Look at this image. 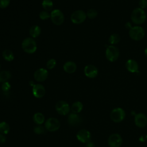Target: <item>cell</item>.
<instances>
[{"mask_svg": "<svg viewBox=\"0 0 147 147\" xmlns=\"http://www.w3.org/2000/svg\"><path fill=\"white\" fill-rule=\"evenodd\" d=\"M146 13L142 9L137 7L134 9L131 15V21L134 24L140 25L144 23L146 20Z\"/></svg>", "mask_w": 147, "mask_h": 147, "instance_id": "cell-1", "label": "cell"}, {"mask_svg": "<svg viewBox=\"0 0 147 147\" xmlns=\"http://www.w3.org/2000/svg\"><path fill=\"white\" fill-rule=\"evenodd\" d=\"M21 46L24 51L29 54L34 53L37 49L36 42L34 39L30 37L25 38L22 42Z\"/></svg>", "mask_w": 147, "mask_h": 147, "instance_id": "cell-2", "label": "cell"}, {"mask_svg": "<svg viewBox=\"0 0 147 147\" xmlns=\"http://www.w3.org/2000/svg\"><path fill=\"white\" fill-rule=\"evenodd\" d=\"M129 35L133 40L139 41L144 38L145 36V31L141 26H132L129 30Z\"/></svg>", "mask_w": 147, "mask_h": 147, "instance_id": "cell-3", "label": "cell"}, {"mask_svg": "<svg viewBox=\"0 0 147 147\" xmlns=\"http://www.w3.org/2000/svg\"><path fill=\"white\" fill-rule=\"evenodd\" d=\"M119 55V52L117 47L114 45H110L106 48V57L109 61L111 62L116 61L118 59Z\"/></svg>", "mask_w": 147, "mask_h": 147, "instance_id": "cell-4", "label": "cell"}, {"mask_svg": "<svg viewBox=\"0 0 147 147\" xmlns=\"http://www.w3.org/2000/svg\"><path fill=\"white\" fill-rule=\"evenodd\" d=\"M111 119L116 123L122 121L125 117V112L122 108L117 107L114 109L110 113Z\"/></svg>", "mask_w": 147, "mask_h": 147, "instance_id": "cell-5", "label": "cell"}, {"mask_svg": "<svg viewBox=\"0 0 147 147\" xmlns=\"http://www.w3.org/2000/svg\"><path fill=\"white\" fill-rule=\"evenodd\" d=\"M51 18L52 22L55 25H60L64 21V16L59 9H55L51 11Z\"/></svg>", "mask_w": 147, "mask_h": 147, "instance_id": "cell-6", "label": "cell"}, {"mask_svg": "<svg viewBox=\"0 0 147 147\" xmlns=\"http://www.w3.org/2000/svg\"><path fill=\"white\" fill-rule=\"evenodd\" d=\"M86 17V13L84 11L78 10L72 13L71 16V20L74 24H79L83 22Z\"/></svg>", "mask_w": 147, "mask_h": 147, "instance_id": "cell-7", "label": "cell"}, {"mask_svg": "<svg viewBox=\"0 0 147 147\" xmlns=\"http://www.w3.org/2000/svg\"><path fill=\"white\" fill-rule=\"evenodd\" d=\"M60 123L59 121L55 118H49L45 123V129L49 131H55L59 129Z\"/></svg>", "mask_w": 147, "mask_h": 147, "instance_id": "cell-8", "label": "cell"}, {"mask_svg": "<svg viewBox=\"0 0 147 147\" xmlns=\"http://www.w3.org/2000/svg\"><path fill=\"white\" fill-rule=\"evenodd\" d=\"M55 109L59 114L63 115H67L70 110V107L68 103L64 100H59L57 102L56 104Z\"/></svg>", "mask_w": 147, "mask_h": 147, "instance_id": "cell-9", "label": "cell"}, {"mask_svg": "<svg viewBox=\"0 0 147 147\" xmlns=\"http://www.w3.org/2000/svg\"><path fill=\"white\" fill-rule=\"evenodd\" d=\"M122 144V138L117 133L111 134L108 138V144L110 147H120Z\"/></svg>", "mask_w": 147, "mask_h": 147, "instance_id": "cell-10", "label": "cell"}, {"mask_svg": "<svg viewBox=\"0 0 147 147\" xmlns=\"http://www.w3.org/2000/svg\"><path fill=\"white\" fill-rule=\"evenodd\" d=\"M48 76V72L45 68H39L34 74V78L37 82H43L47 79Z\"/></svg>", "mask_w": 147, "mask_h": 147, "instance_id": "cell-11", "label": "cell"}, {"mask_svg": "<svg viewBox=\"0 0 147 147\" xmlns=\"http://www.w3.org/2000/svg\"><path fill=\"white\" fill-rule=\"evenodd\" d=\"M78 140L83 143H87L90 141L91 138V134L89 131L86 129H82L78 131L76 134Z\"/></svg>", "mask_w": 147, "mask_h": 147, "instance_id": "cell-12", "label": "cell"}, {"mask_svg": "<svg viewBox=\"0 0 147 147\" xmlns=\"http://www.w3.org/2000/svg\"><path fill=\"white\" fill-rule=\"evenodd\" d=\"M134 123L138 127H144L147 124V118L142 113L136 114L134 117Z\"/></svg>", "mask_w": 147, "mask_h": 147, "instance_id": "cell-13", "label": "cell"}, {"mask_svg": "<svg viewBox=\"0 0 147 147\" xmlns=\"http://www.w3.org/2000/svg\"><path fill=\"white\" fill-rule=\"evenodd\" d=\"M84 72L87 77L89 78H94L98 75V71L95 66L90 64L85 67Z\"/></svg>", "mask_w": 147, "mask_h": 147, "instance_id": "cell-14", "label": "cell"}, {"mask_svg": "<svg viewBox=\"0 0 147 147\" xmlns=\"http://www.w3.org/2000/svg\"><path fill=\"white\" fill-rule=\"evenodd\" d=\"M32 92L33 95L37 98H41L44 96L45 93L44 87L40 84H36L33 86Z\"/></svg>", "mask_w": 147, "mask_h": 147, "instance_id": "cell-15", "label": "cell"}, {"mask_svg": "<svg viewBox=\"0 0 147 147\" xmlns=\"http://www.w3.org/2000/svg\"><path fill=\"white\" fill-rule=\"evenodd\" d=\"M126 68L128 71L131 73L137 72L138 71V64L137 61L133 59L128 60L126 63Z\"/></svg>", "mask_w": 147, "mask_h": 147, "instance_id": "cell-16", "label": "cell"}, {"mask_svg": "<svg viewBox=\"0 0 147 147\" xmlns=\"http://www.w3.org/2000/svg\"><path fill=\"white\" fill-rule=\"evenodd\" d=\"M68 122L69 125L76 126L81 122V118L79 115L75 113H71L68 117Z\"/></svg>", "mask_w": 147, "mask_h": 147, "instance_id": "cell-17", "label": "cell"}, {"mask_svg": "<svg viewBox=\"0 0 147 147\" xmlns=\"http://www.w3.org/2000/svg\"><path fill=\"white\" fill-rule=\"evenodd\" d=\"M63 69L65 72L72 74L76 71V64L75 62L72 61H67L63 65Z\"/></svg>", "mask_w": 147, "mask_h": 147, "instance_id": "cell-18", "label": "cell"}, {"mask_svg": "<svg viewBox=\"0 0 147 147\" xmlns=\"http://www.w3.org/2000/svg\"><path fill=\"white\" fill-rule=\"evenodd\" d=\"M29 33L30 35L33 37V38H36L41 33V28L40 26L38 25H33L31 26L29 30Z\"/></svg>", "mask_w": 147, "mask_h": 147, "instance_id": "cell-19", "label": "cell"}, {"mask_svg": "<svg viewBox=\"0 0 147 147\" xmlns=\"http://www.w3.org/2000/svg\"><path fill=\"white\" fill-rule=\"evenodd\" d=\"M83 107V106L82 103L80 102L77 101V102H74L72 104V105L71 106V110L73 113L77 114V113H80L82 110Z\"/></svg>", "mask_w": 147, "mask_h": 147, "instance_id": "cell-20", "label": "cell"}, {"mask_svg": "<svg viewBox=\"0 0 147 147\" xmlns=\"http://www.w3.org/2000/svg\"><path fill=\"white\" fill-rule=\"evenodd\" d=\"M2 56L3 59L7 61H11L13 60L14 56L13 52L9 49H5L2 52Z\"/></svg>", "mask_w": 147, "mask_h": 147, "instance_id": "cell-21", "label": "cell"}, {"mask_svg": "<svg viewBox=\"0 0 147 147\" xmlns=\"http://www.w3.org/2000/svg\"><path fill=\"white\" fill-rule=\"evenodd\" d=\"M11 73L9 71L3 70L0 72V82H7L11 78Z\"/></svg>", "mask_w": 147, "mask_h": 147, "instance_id": "cell-22", "label": "cell"}, {"mask_svg": "<svg viewBox=\"0 0 147 147\" xmlns=\"http://www.w3.org/2000/svg\"><path fill=\"white\" fill-rule=\"evenodd\" d=\"M33 121L38 125H41L42 124L45 119L44 115L41 113H37L34 114L33 117Z\"/></svg>", "mask_w": 147, "mask_h": 147, "instance_id": "cell-23", "label": "cell"}, {"mask_svg": "<svg viewBox=\"0 0 147 147\" xmlns=\"http://www.w3.org/2000/svg\"><path fill=\"white\" fill-rule=\"evenodd\" d=\"M53 4L51 0H43L42 2V6L45 11H50L53 7Z\"/></svg>", "mask_w": 147, "mask_h": 147, "instance_id": "cell-24", "label": "cell"}, {"mask_svg": "<svg viewBox=\"0 0 147 147\" xmlns=\"http://www.w3.org/2000/svg\"><path fill=\"white\" fill-rule=\"evenodd\" d=\"M10 131V126L7 123L2 122L0 123V132L1 133L6 134Z\"/></svg>", "mask_w": 147, "mask_h": 147, "instance_id": "cell-25", "label": "cell"}, {"mask_svg": "<svg viewBox=\"0 0 147 147\" xmlns=\"http://www.w3.org/2000/svg\"><path fill=\"white\" fill-rule=\"evenodd\" d=\"M120 41V36L118 34H116V33H114V34H112L110 38H109V42L112 44V45H114V44H116L117 43H118Z\"/></svg>", "mask_w": 147, "mask_h": 147, "instance_id": "cell-26", "label": "cell"}, {"mask_svg": "<svg viewBox=\"0 0 147 147\" xmlns=\"http://www.w3.org/2000/svg\"><path fill=\"white\" fill-rule=\"evenodd\" d=\"M46 129L42 126L38 125L34 128V131L37 134H42L46 133Z\"/></svg>", "mask_w": 147, "mask_h": 147, "instance_id": "cell-27", "label": "cell"}, {"mask_svg": "<svg viewBox=\"0 0 147 147\" xmlns=\"http://www.w3.org/2000/svg\"><path fill=\"white\" fill-rule=\"evenodd\" d=\"M97 15H98L97 11L95 9H89L87 11V13H86L87 17L89 18H91V19L95 18L97 16Z\"/></svg>", "mask_w": 147, "mask_h": 147, "instance_id": "cell-28", "label": "cell"}, {"mask_svg": "<svg viewBox=\"0 0 147 147\" xmlns=\"http://www.w3.org/2000/svg\"><path fill=\"white\" fill-rule=\"evenodd\" d=\"M56 65V60L54 59H49L47 63V67L49 69H53Z\"/></svg>", "mask_w": 147, "mask_h": 147, "instance_id": "cell-29", "label": "cell"}, {"mask_svg": "<svg viewBox=\"0 0 147 147\" xmlns=\"http://www.w3.org/2000/svg\"><path fill=\"white\" fill-rule=\"evenodd\" d=\"M39 17L40 19L42 20H46L48 19L49 17H51V14L49 13L48 11H41L39 13Z\"/></svg>", "mask_w": 147, "mask_h": 147, "instance_id": "cell-30", "label": "cell"}, {"mask_svg": "<svg viewBox=\"0 0 147 147\" xmlns=\"http://www.w3.org/2000/svg\"><path fill=\"white\" fill-rule=\"evenodd\" d=\"M11 88L10 84L8 82H5L2 83V90L4 92H7Z\"/></svg>", "mask_w": 147, "mask_h": 147, "instance_id": "cell-31", "label": "cell"}, {"mask_svg": "<svg viewBox=\"0 0 147 147\" xmlns=\"http://www.w3.org/2000/svg\"><path fill=\"white\" fill-rule=\"evenodd\" d=\"M10 0H0V8L5 9L7 7L9 3Z\"/></svg>", "mask_w": 147, "mask_h": 147, "instance_id": "cell-32", "label": "cell"}, {"mask_svg": "<svg viewBox=\"0 0 147 147\" xmlns=\"http://www.w3.org/2000/svg\"><path fill=\"white\" fill-rule=\"evenodd\" d=\"M139 6L141 9H145L147 7V0H140L138 3Z\"/></svg>", "mask_w": 147, "mask_h": 147, "instance_id": "cell-33", "label": "cell"}, {"mask_svg": "<svg viewBox=\"0 0 147 147\" xmlns=\"http://www.w3.org/2000/svg\"><path fill=\"white\" fill-rule=\"evenodd\" d=\"M6 137L3 134L0 133V144H3L6 142Z\"/></svg>", "mask_w": 147, "mask_h": 147, "instance_id": "cell-34", "label": "cell"}, {"mask_svg": "<svg viewBox=\"0 0 147 147\" xmlns=\"http://www.w3.org/2000/svg\"><path fill=\"white\" fill-rule=\"evenodd\" d=\"M139 141L141 142H144L147 140V135H142L139 138Z\"/></svg>", "mask_w": 147, "mask_h": 147, "instance_id": "cell-35", "label": "cell"}, {"mask_svg": "<svg viewBox=\"0 0 147 147\" xmlns=\"http://www.w3.org/2000/svg\"><path fill=\"white\" fill-rule=\"evenodd\" d=\"M86 147H95V145H94V142H92L91 141H88L86 143Z\"/></svg>", "mask_w": 147, "mask_h": 147, "instance_id": "cell-36", "label": "cell"}, {"mask_svg": "<svg viewBox=\"0 0 147 147\" xmlns=\"http://www.w3.org/2000/svg\"><path fill=\"white\" fill-rule=\"evenodd\" d=\"M125 27H126L127 29H130L132 26H131V24L128 22H127V23L125 24Z\"/></svg>", "mask_w": 147, "mask_h": 147, "instance_id": "cell-37", "label": "cell"}, {"mask_svg": "<svg viewBox=\"0 0 147 147\" xmlns=\"http://www.w3.org/2000/svg\"><path fill=\"white\" fill-rule=\"evenodd\" d=\"M145 55L147 56V48L145 49Z\"/></svg>", "mask_w": 147, "mask_h": 147, "instance_id": "cell-38", "label": "cell"}, {"mask_svg": "<svg viewBox=\"0 0 147 147\" xmlns=\"http://www.w3.org/2000/svg\"><path fill=\"white\" fill-rule=\"evenodd\" d=\"M0 69H1V65H0Z\"/></svg>", "mask_w": 147, "mask_h": 147, "instance_id": "cell-39", "label": "cell"}]
</instances>
